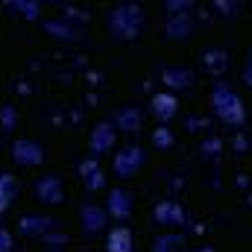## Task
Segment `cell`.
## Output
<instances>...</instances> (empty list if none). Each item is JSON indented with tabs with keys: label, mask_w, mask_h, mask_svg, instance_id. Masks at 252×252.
I'll use <instances>...</instances> for the list:
<instances>
[{
	"label": "cell",
	"mask_w": 252,
	"mask_h": 252,
	"mask_svg": "<svg viewBox=\"0 0 252 252\" xmlns=\"http://www.w3.org/2000/svg\"><path fill=\"white\" fill-rule=\"evenodd\" d=\"M109 27H112V32H115L121 41L135 38L138 30H141V9H138V6H118V9L109 15Z\"/></svg>",
	"instance_id": "6da1fadb"
},
{
	"label": "cell",
	"mask_w": 252,
	"mask_h": 252,
	"mask_svg": "<svg viewBox=\"0 0 252 252\" xmlns=\"http://www.w3.org/2000/svg\"><path fill=\"white\" fill-rule=\"evenodd\" d=\"M12 161H15V164H21V167L41 164V161H44V147H41L38 141L18 138V141H12Z\"/></svg>",
	"instance_id": "7a4b0ae2"
},
{
	"label": "cell",
	"mask_w": 252,
	"mask_h": 252,
	"mask_svg": "<svg viewBox=\"0 0 252 252\" xmlns=\"http://www.w3.org/2000/svg\"><path fill=\"white\" fill-rule=\"evenodd\" d=\"M35 196L44 202V205H59L64 199V185L62 179L56 176V173H50V176H41L38 182H35Z\"/></svg>",
	"instance_id": "3957f363"
},
{
	"label": "cell",
	"mask_w": 252,
	"mask_h": 252,
	"mask_svg": "<svg viewBox=\"0 0 252 252\" xmlns=\"http://www.w3.org/2000/svg\"><path fill=\"white\" fill-rule=\"evenodd\" d=\"M141 161H144L141 150H138V147H126V150H121V153L115 156V173H118L121 179H129V176L141 167Z\"/></svg>",
	"instance_id": "277c9868"
},
{
	"label": "cell",
	"mask_w": 252,
	"mask_h": 252,
	"mask_svg": "<svg viewBox=\"0 0 252 252\" xmlns=\"http://www.w3.org/2000/svg\"><path fill=\"white\" fill-rule=\"evenodd\" d=\"M112 144H115V126H109V124H100L94 132H91V138H88V147H91L94 156L109 153Z\"/></svg>",
	"instance_id": "5b68a950"
},
{
	"label": "cell",
	"mask_w": 252,
	"mask_h": 252,
	"mask_svg": "<svg viewBox=\"0 0 252 252\" xmlns=\"http://www.w3.org/2000/svg\"><path fill=\"white\" fill-rule=\"evenodd\" d=\"M79 217H82V232H88V235L100 232V229H103V223H106V211H103V208H97V205H82Z\"/></svg>",
	"instance_id": "8992f818"
},
{
	"label": "cell",
	"mask_w": 252,
	"mask_h": 252,
	"mask_svg": "<svg viewBox=\"0 0 252 252\" xmlns=\"http://www.w3.org/2000/svg\"><path fill=\"white\" fill-rule=\"evenodd\" d=\"M129 211H132V199H129V193L121 190V188L112 190V193H109V214H112L115 220H126Z\"/></svg>",
	"instance_id": "52a82bcc"
},
{
	"label": "cell",
	"mask_w": 252,
	"mask_h": 252,
	"mask_svg": "<svg viewBox=\"0 0 252 252\" xmlns=\"http://www.w3.org/2000/svg\"><path fill=\"white\" fill-rule=\"evenodd\" d=\"M153 217H156L161 226H179V223L185 220V214H182V208H179L176 202H161V205H156Z\"/></svg>",
	"instance_id": "ba28073f"
},
{
	"label": "cell",
	"mask_w": 252,
	"mask_h": 252,
	"mask_svg": "<svg viewBox=\"0 0 252 252\" xmlns=\"http://www.w3.org/2000/svg\"><path fill=\"white\" fill-rule=\"evenodd\" d=\"M79 173H82V182H85V188L88 190H100L103 188V170L97 167V161L94 158H85L82 164H79Z\"/></svg>",
	"instance_id": "9c48e42d"
},
{
	"label": "cell",
	"mask_w": 252,
	"mask_h": 252,
	"mask_svg": "<svg viewBox=\"0 0 252 252\" xmlns=\"http://www.w3.org/2000/svg\"><path fill=\"white\" fill-rule=\"evenodd\" d=\"M50 217H35V214H24L21 217V223H18V229L24 232V235H30V238H35V235H44L47 229H50Z\"/></svg>",
	"instance_id": "30bf717a"
},
{
	"label": "cell",
	"mask_w": 252,
	"mask_h": 252,
	"mask_svg": "<svg viewBox=\"0 0 252 252\" xmlns=\"http://www.w3.org/2000/svg\"><path fill=\"white\" fill-rule=\"evenodd\" d=\"M109 252H132V232L126 226H115L109 232Z\"/></svg>",
	"instance_id": "8fae6325"
},
{
	"label": "cell",
	"mask_w": 252,
	"mask_h": 252,
	"mask_svg": "<svg viewBox=\"0 0 252 252\" xmlns=\"http://www.w3.org/2000/svg\"><path fill=\"white\" fill-rule=\"evenodd\" d=\"M15 196H18V179L12 173H0V214L12 205Z\"/></svg>",
	"instance_id": "7c38bea8"
},
{
	"label": "cell",
	"mask_w": 252,
	"mask_h": 252,
	"mask_svg": "<svg viewBox=\"0 0 252 252\" xmlns=\"http://www.w3.org/2000/svg\"><path fill=\"white\" fill-rule=\"evenodd\" d=\"M153 112H156V118L170 121L176 115V97L173 94H156L153 97Z\"/></svg>",
	"instance_id": "4fadbf2b"
},
{
	"label": "cell",
	"mask_w": 252,
	"mask_h": 252,
	"mask_svg": "<svg viewBox=\"0 0 252 252\" xmlns=\"http://www.w3.org/2000/svg\"><path fill=\"white\" fill-rule=\"evenodd\" d=\"M118 124H121L124 132H135V129L141 126V115H138L135 109H121V112H118Z\"/></svg>",
	"instance_id": "5bb4252c"
},
{
	"label": "cell",
	"mask_w": 252,
	"mask_h": 252,
	"mask_svg": "<svg viewBox=\"0 0 252 252\" xmlns=\"http://www.w3.org/2000/svg\"><path fill=\"white\" fill-rule=\"evenodd\" d=\"M6 6H9V9H18V12H21V15H27V18H38V12H41V9H38V3H32V0H27V3H24V0H18V3H6Z\"/></svg>",
	"instance_id": "9a60e30c"
},
{
	"label": "cell",
	"mask_w": 252,
	"mask_h": 252,
	"mask_svg": "<svg viewBox=\"0 0 252 252\" xmlns=\"http://www.w3.org/2000/svg\"><path fill=\"white\" fill-rule=\"evenodd\" d=\"M0 124H3V129H6V132H9V129H15V124H18L15 106H3V109H0Z\"/></svg>",
	"instance_id": "2e32d148"
},
{
	"label": "cell",
	"mask_w": 252,
	"mask_h": 252,
	"mask_svg": "<svg viewBox=\"0 0 252 252\" xmlns=\"http://www.w3.org/2000/svg\"><path fill=\"white\" fill-rule=\"evenodd\" d=\"M44 30H47V32H53L56 38H73V30H70V27H64V24H56V21H47V24H44Z\"/></svg>",
	"instance_id": "e0dca14e"
},
{
	"label": "cell",
	"mask_w": 252,
	"mask_h": 252,
	"mask_svg": "<svg viewBox=\"0 0 252 252\" xmlns=\"http://www.w3.org/2000/svg\"><path fill=\"white\" fill-rule=\"evenodd\" d=\"M12 250H15V238H12V232L0 229V252H12Z\"/></svg>",
	"instance_id": "ac0fdd59"
},
{
	"label": "cell",
	"mask_w": 252,
	"mask_h": 252,
	"mask_svg": "<svg viewBox=\"0 0 252 252\" xmlns=\"http://www.w3.org/2000/svg\"><path fill=\"white\" fill-rule=\"evenodd\" d=\"M156 141H158V144H167V141H170V135L161 129V132H156Z\"/></svg>",
	"instance_id": "d6986e66"
}]
</instances>
